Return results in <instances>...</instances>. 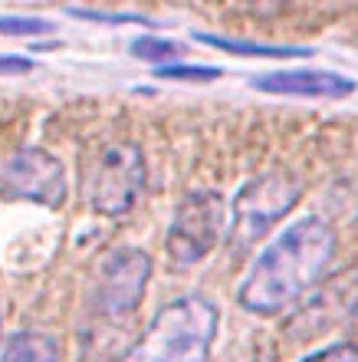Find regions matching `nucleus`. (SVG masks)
I'll list each match as a JSON object with an SVG mask.
<instances>
[{"mask_svg": "<svg viewBox=\"0 0 358 362\" xmlns=\"http://www.w3.org/2000/svg\"><path fill=\"white\" fill-rule=\"evenodd\" d=\"M49 30L53 23L40 17H0V33H7V37H40Z\"/></svg>", "mask_w": 358, "mask_h": 362, "instance_id": "12", "label": "nucleus"}, {"mask_svg": "<svg viewBox=\"0 0 358 362\" xmlns=\"http://www.w3.org/2000/svg\"><path fill=\"white\" fill-rule=\"evenodd\" d=\"M230 230V208L214 188L184 194L165 234V257L171 270H191L208 257Z\"/></svg>", "mask_w": 358, "mask_h": 362, "instance_id": "4", "label": "nucleus"}, {"mask_svg": "<svg viewBox=\"0 0 358 362\" xmlns=\"http://www.w3.org/2000/svg\"><path fill=\"white\" fill-rule=\"evenodd\" d=\"M299 194L302 181L290 168H266L250 178L230 204V230H227L230 247H253L260 238H266V230H273L290 214Z\"/></svg>", "mask_w": 358, "mask_h": 362, "instance_id": "3", "label": "nucleus"}, {"mask_svg": "<svg viewBox=\"0 0 358 362\" xmlns=\"http://www.w3.org/2000/svg\"><path fill=\"white\" fill-rule=\"evenodd\" d=\"M0 329H4V300H0Z\"/></svg>", "mask_w": 358, "mask_h": 362, "instance_id": "16", "label": "nucleus"}, {"mask_svg": "<svg viewBox=\"0 0 358 362\" xmlns=\"http://www.w3.org/2000/svg\"><path fill=\"white\" fill-rule=\"evenodd\" d=\"M148 168L138 145L119 142L105 148L93 178H89V204L102 218H125L145 188Z\"/></svg>", "mask_w": 358, "mask_h": 362, "instance_id": "7", "label": "nucleus"}, {"mask_svg": "<svg viewBox=\"0 0 358 362\" xmlns=\"http://www.w3.org/2000/svg\"><path fill=\"white\" fill-rule=\"evenodd\" d=\"M220 333V310L201 293L178 296L151 316L119 362H208Z\"/></svg>", "mask_w": 358, "mask_h": 362, "instance_id": "2", "label": "nucleus"}, {"mask_svg": "<svg viewBox=\"0 0 358 362\" xmlns=\"http://www.w3.org/2000/svg\"><path fill=\"white\" fill-rule=\"evenodd\" d=\"M339 238L326 218L306 214L276 234L237 284V303L256 316H276L296 306L322 280Z\"/></svg>", "mask_w": 358, "mask_h": 362, "instance_id": "1", "label": "nucleus"}, {"mask_svg": "<svg viewBox=\"0 0 358 362\" xmlns=\"http://www.w3.org/2000/svg\"><path fill=\"white\" fill-rule=\"evenodd\" d=\"M0 198L30 201L40 208H59L66 201V172L53 152L23 145L0 165Z\"/></svg>", "mask_w": 358, "mask_h": 362, "instance_id": "6", "label": "nucleus"}, {"mask_svg": "<svg viewBox=\"0 0 358 362\" xmlns=\"http://www.w3.org/2000/svg\"><path fill=\"white\" fill-rule=\"evenodd\" d=\"M0 362H59V343L43 329H20L7 336Z\"/></svg>", "mask_w": 358, "mask_h": 362, "instance_id": "9", "label": "nucleus"}, {"mask_svg": "<svg viewBox=\"0 0 358 362\" xmlns=\"http://www.w3.org/2000/svg\"><path fill=\"white\" fill-rule=\"evenodd\" d=\"M253 89L270 95H296V99H345L358 89V83L332 69H280V73L256 76Z\"/></svg>", "mask_w": 358, "mask_h": 362, "instance_id": "8", "label": "nucleus"}, {"mask_svg": "<svg viewBox=\"0 0 358 362\" xmlns=\"http://www.w3.org/2000/svg\"><path fill=\"white\" fill-rule=\"evenodd\" d=\"M151 280V257L138 247H112L95 260L89 284H85V306L99 320H125L138 310L145 286Z\"/></svg>", "mask_w": 358, "mask_h": 362, "instance_id": "5", "label": "nucleus"}, {"mask_svg": "<svg viewBox=\"0 0 358 362\" xmlns=\"http://www.w3.org/2000/svg\"><path fill=\"white\" fill-rule=\"evenodd\" d=\"M161 79H178V83H210V79L220 76L217 66H158Z\"/></svg>", "mask_w": 358, "mask_h": 362, "instance_id": "13", "label": "nucleus"}, {"mask_svg": "<svg viewBox=\"0 0 358 362\" xmlns=\"http://www.w3.org/2000/svg\"><path fill=\"white\" fill-rule=\"evenodd\" d=\"M201 43L217 49H227L234 57H270V59H290V57H312L309 47H270V43H250V40H230V37H214V33H198Z\"/></svg>", "mask_w": 358, "mask_h": 362, "instance_id": "10", "label": "nucleus"}, {"mask_svg": "<svg viewBox=\"0 0 358 362\" xmlns=\"http://www.w3.org/2000/svg\"><path fill=\"white\" fill-rule=\"evenodd\" d=\"M132 57L145 59V63H155V66H168V59L181 57V43L165 37H138L132 43Z\"/></svg>", "mask_w": 358, "mask_h": 362, "instance_id": "11", "label": "nucleus"}, {"mask_svg": "<svg viewBox=\"0 0 358 362\" xmlns=\"http://www.w3.org/2000/svg\"><path fill=\"white\" fill-rule=\"evenodd\" d=\"M33 59L27 57H0V76H13V73H30Z\"/></svg>", "mask_w": 358, "mask_h": 362, "instance_id": "15", "label": "nucleus"}, {"mask_svg": "<svg viewBox=\"0 0 358 362\" xmlns=\"http://www.w3.org/2000/svg\"><path fill=\"white\" fill-rule=\"evenodd\" d=\"M302 362H358V346L355 343H332L319 353H309Z\"/></svg>", "mask_w": 358, "mask_h": 362, "instance_id": "14", "label": "nucleus"}]
</instances>
